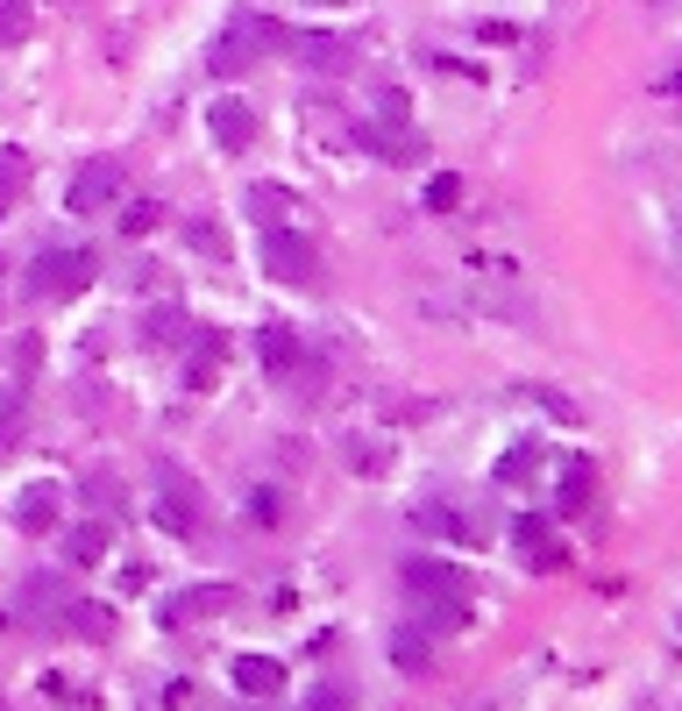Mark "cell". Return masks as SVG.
I'll list each match as a JSON object with an SVG mask.
<instances>
[{
    "label": "cell",
    "mask_w": 682,
    "mask_h": 711,
    "mask_svg": "<svg viewBox=\"0 0 682 711\" xmlns=\"http://www.w3.org/2000/svg\"><path fill=\"white\" fill-rule=\"evenodd\" d=\"M306 711H356V690H348V684H321L306 698Z\"/></svg>",
    "instance_id": "484cf974"
},
{
    "label": "cell",
    "mask_w": 682,
    "mask_h": 711,
    "mask_svg": "<svg viewBox=\"0 0 682 711\" xmlns=\"http://www.w3.org/2000/svg\"><path fill=\"white\" fill-rule=\"evenodd\" d=\"M65 200H71V214H100V207H114L121 200V164L114 157H86Z\"/></svg>",
    "instance_id": "277c9868"
},
{
    "label": "cell",
    "mask_w": 682,
    "mask_h": 711,
    "mask_svg": "<svg viewBox=\"0 0 682 711\" xmlns=\"http://www.w3.org/2000/svg\"><path fill=\"white\" fill-rule=\"evenodd\" d=\"M391 662H399L405 676H427V662H434L427 626H399V633H391Z\"/></svg>",
    "instance_id": "5bb4252c"
},
{
    "label": "cell",
    "mask_w": 682,
    "mask_h": 711,
    "mask_svg": "<svg viewBox=\"0 0 682 711\" xmlns=\"http://www.w3.org/2000/svg\"><path fill=\"white\" fill-rule=\"evenodd\" d=\"M108 548H114V526L108 520H86V526H71V534H65V563L71 569H93Z\"/></svg>",
    "instance_id": "9c48e42d"
},
{
    "label": "cell",
    "mask_w": 682,
    "mask_h": 711,
    "mask_svg": "<svg viewBox=\"0 0 682 711\" xmlns=\"http://www.w3.org/2000/svg\"><path fill=\"white\" fill-rule=\"evenodd\" d=\"M149 342H157V349H186V342H192V321L178 307H157V313H149Z\"/></svg>",
    "instance_id": "ac0fdd59"
},
{
    "label": "cell",
    "mask_w": 682,
    "mask_h": 711,
    "mask_svg": "<svg viewBox=\"0 0 682 711\" xmlns=\"http://www.w3.org/2000/svg\"><path fill=\"white\" fill-rule=\"evenodd\" d=\"M256 356H264L270 377H292L299 370V335L292 327H264V335H256Z\"/></svg>",
    "instance_id": "4fadbf2b"
},
{
    "label": "cell",
    "mask_w": 682,
    "mask_h": 711,
    "mask_svg": "<svg viewBox=\"0 0 682 711\" xmlns=\"http://www.w3.org/2000/svg\"><path fill=\"white\" fill-rule=\"evenodd\" d=\"M186 242H192L200 256H227V235L214 229V221H186Z\"/></svg>",
    "instance_id": "d4e9b609"
},
{
    "label": "cell",
    "mask_w": 682,
    "mask_h": 711,
    "mask_svg": "<svg viewBox=\"0 0 682 711\" xmlns=\"http://www.w3.org/2000/svg\"><path fill=\"white\" fill-rule=\"evenodd\" d=\"M661 249H669V270H675V285H682V200L661 207Z\"/></svg>",
    "instance_id": "ffe728a7"
},
{
    "label": "cell",
    "mask_w": 682,
    "mask_h": 711,
    "mask_svg": "<svg viewBox=\"0 0 682 711\" xmlns=\"http://www.w3.org/2000/svg\"><path fill=\"white\" fill-rule=\"evenodd\" d=\"M221 604H235V584H186V591L164 598V626H178V619H206V612H221Z\"/></svg>",
    "instance_id": "5b68a950"
},
{
    "label": "cell",
    "mask_w": 682,
    "mask_h": 711,
    "mask_svg": "<svg viewBox=\"0 0 682 711\" xmlns=\"http://www.w3.org/2000/svg\"><path fill=\"white\" fill-rule=\"evenodd\" d=\"M29 171H36V164H29V149H14V143L0 149V214H8V207L29 192Z\"/></svg>",
    "instance_id": "e0dca14e"
},
{
    "label": "cell",
    "mask_w": 682,
    "mask_h": 711,
    "mask_svg": "<svg viewBox=\"0 0 682 711\" xmlns=\"http://www.w3.org/2000/svg\"><path fill=\"white\" fill-rule=\"evenodd\" d=\"M71 612H79V619H71V626H79V633H93V641H100V633H108V604H71Z\"/></svg>",
    "instance_id": "4316f807"
},
{
    "label": "cell",
    "mask_w": 682,
    "mask_h": 711,
    "mask_svg": "<svg viewBox=\"0 0 682 711\" xmlns=\"http://www.w3.org/2000/svg\"><path fill=\"white\" fill-rule=\"evenodd\" d=\"M206 129H214L221 149H249V143H256V114H249V100H214Z\"/></svg>",
    "instance_id": "52a82bcc"
},
{
    "label": "cell",
    "mask_w": 682,
    "mask_h": 711,
    "mask_svg": "<svg viewBox=\"0 0 682 711\" xmlns=\"http://www.w3.org/2000/svg\"><path fill=\"white\" fill-rule=\"evenodd\" d=\"M227 684H235L242 698H278V690H284V662H270V655H235V662H227Z\"/></svg>",
    "instance_id": "8992f818"
},
{
    "label": "cell",
    "mask_w": 682,
    "mask_h": 711,
    "mask_svg": "<svg viewBox=\"0 0 682 711\" xmlns=\"http://www.w3.org/2000/svg\"><path fill=\"white\" fill-rule=\"evenodd\" d=\"M413 526H420V534H441V541H469V520H462L455 506H441V498L413 506Z\"/></svg>",
    "instance_id": "2e32d148"
},
{
    "label": "cell",
    "mask_w": 682,
    "mask_h": 711,
    "mask_svg": "<svg viewBox=\"0 0 682 711\" xmlns=\"http://www.w3.org/2000/svg\"><path fill=\"white\" fill-rule=\"evenodd\" d=\"M562 498L569 506H590V463H575V470L562 477Z\"/></svg>",
    "instance_id": "83f0119b"
},
{
    "label": "cell",
    "mask_w": 682,
    "mask_h": 711,
    "mask_svg": "<svg viewBox=\"0 0 682 711\" xmlns=\"http://www.w3.org/2000/svg\"><path fill=\"white\" fill-rule=\"evenodd\" d=\"M399 584H405L420 604H469V591H477L462 563H434V555H413V563L399 569Z\"/></svg>",
    "instance_id": "7a4b0ae2"
},
{
    "label": "cell",
    "mask_w": 682,
    "mask_h": 711,
    "mask_svg": "<svg viewBox=\"0 0 682 711\" xmlns=\"http://www.w3.org/2000/svg\"><path fill=\"white\" fill-rule=\"evenodd\" d=\"M157 520L171 526V534H192V526H200V512H192V484H186V477H171V470H164V498H157Z\"/></svg>",
    "instance_id": "8fae6325"
},
{
    "label": "cell",
    "mask_w": 682,
    "mask_h": 711,
    "mask_svg": "<svg viewBox=\"0 0 682 711\" xmlns=\"http://www.w3.org/2000/svg\"><path fill=\"white\" fill-rule=\"evenodd\" d=\"M462 207V178H427V214H455Z\"/></svg>",
    "instance_id": "cb8c5ba5"
},
{
    "label": "cell",
    "mask_w": 682,
    "mask_h": 711,
    "mask_svg": "<svg viewBox=\"0 0 682 711\" xmlns=\"http://www.w3.org/2000/svg\"><path fill=\"white\" fill-rule=\"evenodd\" d=\"M93 278H100V256L93 249H43L29 285H36V299H79Z\"/></svg>",
    "instance_id": "6da1fadb"
},
{
    "label": "cell",
    "mask_w": 682,
    "mask_h": 711,
    "mask_svg": "<svg viewBox=\"0 0 682 711\" xmlns=\"http://www.w3.org/2000/svg\"><path fill=\"white\" fill-rule=\"evenodd\" d=\"M249 207L278 229V214H292V192H284V186H249Z\"/></svg>",
    "instance_id": "7402d4cb"
},
{
    "label": "cell",
    "mask_w": 682,
    "mask_h": 711,
    "mask_svg": "<svg viewBox=\"0 0 682 711\" xmlns=\"http://www.w3.org/2000/svg\"><path fill=\"white\" fill-rule=\"evenodd\" d=\"M264 270L278 285H299V292H306V285L321 278V249L299 229H264Z\"/></svg>",
    "instance_id": "3957f363"
},
{
    "label": "cell",
    "mask_w": 682,
    "mask_h": 711,
    "mask_svg": "<svg viewBox=\"0 0 682 711\" xmlns=\"http://www.w3.org/2000/svg\"><path fill=\"white\" fill-rule=\"evenodd\" d=\"M292 57H299V65H313V71H348V57H356V51H348L342 36H292Z\"/></svg>",
    "instance_id": "7c38bea8"
},
{
    "label": "cell",
    "mask_w": 682,
    "mask_h": 711,
    "mask_svg": "<svg viewBox=\"0 0 682 711\" xmlns=\"http://www.w3.org/2000/svg\"><path fill=\"white\" fill-rule=\"evenodd\" d=\"M249 57H256V43H249V14H242V22H227L221 36H214V51H206V65H214L221 79H227V71H242V65H249Z\"/></svg>",
    "instance_id": "30bf717a"
},
{
    "label": "cell",
    "mask_w": 682,
    "mask_h": 711,
    "mask_svg": "<svg viewBox=\"0 0 682 711\" xmlns=\"http://www.w3.org/2000/svg\"><path fill=\"white\" fill-rule=\"evenodd\" d=\"M57 498H65L57 484H29L22 506H14V526H22V534H51L57 526Z\"/></svg>",
    "instance_id": "ba28073f"
},
{
    "label": "cell",
    "mask_w": 682,
    "mask_h": 711,
    "mask_svg": "<svg viewBox=\"0 0 682 711\" xmlns=\"http://www.w3.org/2000/svg\"><path fill=\"white\" fill-rule=\"evenodd\" d=\"M29 0H0V43H29Z\"/></svg>",
    "instance_id": "44dd1931"
},
{
    "label": "cell",
    "mask_w": 682,
    "mask_h": 711,
    "mask_svg": "<svg viewBox=\"0 0 682 711\" xmlns=\"http://www.w3.org/2000/svg\"><path fill=\"white\" fill-rule=\"evenodd\" d=\"M512 541H519V548H534L540 569L555 563V534H548V520H534V512H526V520H512Z\"/></svg>",
    "instance_id": "d6986e66"
},
{
    "label": "cell",
    "mask_w": 682,
    "mask_h": 711,
    "mask_svg": "<svg viewBox=\"0 0 682 711\" xmlns=\"http://www.w3.org/2000/svg\"><path fill=\"white\" fill-rule=\"evenodd\" d=\"M221 356H227V335L221 327H206L200 342H192V363H186V377H192V391H206L214 385V370H221Z\"/></svg>",
    "instance_id": "9a60e30c"
},
{
    "label": "cell",
    "mask_w": 682,
    "mask_h": 711,
    "mask_svg": "<svg viewBox=\"0 0 682 711\" xmlns=\"http://www.w3.org/2000/svg\"><path fill=\"white\" fill-rule=\"evenodd\" d=\"M249 498H256V506H249L256 520H264V526H278V491H249Z\"/></svg>",
    "instance_id": "f1b7e54d"
},
{
    "label": "cell",
    "mask_w": 682,
    "mask_h": 711,
    "mask_svg": "<svg viewBox=\"0 0 682 711\" xmlns=\"http://www.w3.org/2000/svg\"><path fill=\"white\" fill-rule=\"evenodd\" d=\"M157 221H164L157 200H128V207H121V235H149Z\"/></svg>",
    "instance_id": "603a6c76"
}]
</instances>
